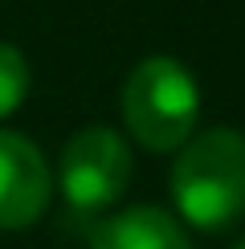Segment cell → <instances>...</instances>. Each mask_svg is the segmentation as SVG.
Wrapping results in <instances>:
<instances>
[{
  "mask_svg": "<svg viewBox=\"0 0 245 249\" xmlns=\"http://www.w3.org/2000/svg\"><path fill=\"white\" fill-rule=\"evenodd\" d=\"M172 196L184 221L217 233L245 213V135L233 127L200 131L172 168Z\"/></svg>",
  "mask_w": 245,
  "mask_h": 249,
  "instance_id": "cell-1",
  "label": "cell"
},
{
  "mask_svg": "<svg viewBox=\"0 0 245 249\" xmlns=\"http://www.w3.org/2000/svg\"><path fill=\"white\" fill-rule=\"evenodd\" d=\"M200 90L176 57H143L122 86V119L147 151L184 147L196 131Z\"/></svg>",
  "mask_w": 245,
  "mask_h": 249,
  "instance_id": "cell-2",
  "label": "cell"
},
{
  "mask_svg": "<svg viewBox=\"0 0 245 249\" xmlns=\"http://www.w3.org/2000/svg\"><path fill=\"white\" fill-rule=\"evenodd\" d=\"M131 184V151L119 131L82 127L61 151V192L82 213L115 204Z\"/></svg>",
  "mask_w": 245,
  "mask_h": 249,
  "instance_id": "cell-3",
  "label": "cell"
},
{
  "mask_svg": "<svg viewBox=\"0 0 245 249\" xmlns=\"http://www.w3.org/2000/svg\"><path fill=\"white\" fill-rule=\"evenodd\" d=\"M49 163L17 131H0V229H25L49 204Z\"/></svg>",
  "mask_w": 245,
  "mask_h": 249,
  "instance_id": "cell-4",
  "label": "cell"
},
{
  "mask_svg": "<svg viewBox=\"0 0 245 249\" xmlns=\"http://www.w3.org/2000/svg\"><path fill=\"white\" fill-rule=\"evenodd\" d=\"M90 249H192V241L163 209L139 204V209L110 216L94 233Z\"/></svg>",
  "mask_w": 245,
  "mask_h": 249,
  "instance_id": "cell-5",
  "label": "cell"
},
{
  "mask_svg": "<svg viewBox=\"0 0 245 249\" xmlns=\"http://www.w3.org/2000/svg\"><path fill=\"white\" fill-rule=\"evenodd\" d=\"M29 94V61L17 45L0 41V119L13 115Z\"/></svg>",
  "mask_w": 245,
  "mask_h": 249,
  "instance_id": "cell-6",
  "label": "cell"
},
{
  "mask_svg": "<svg viewBox=\"0 0 245 249\" xmlns=\"http://www.w3.org/2000/svg\"><path fill=\"white\" fill-rule=\"evenodd\" d=\"M233 249H245V241H237V245H233Z\"/></svg>",
  "mask_w": 245,
  "mask_h": 249,
  "instance_id": "cell-7",
  "label": "cell"
}]
</instances>
